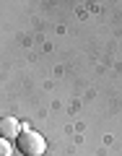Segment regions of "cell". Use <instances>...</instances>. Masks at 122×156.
I'll return each mask as SVG.
<instances>
[{
  "label": "cell",
  "mask_w": 122,
  "mask_h": 156,
  "mask_svg": "<svg viewBox=\"0 0 122 156\" xmlns=\"http://www.w3.org/2000/svg\"><path fill=\"white\" fill-rule=\"evenodd\" d=\"M18 151L23 156H42L47 151L44 135H39L37 130H21V135H18Z\"/></svg>",
  "instance_id": "cell-1"
},
{
  "label": "cell",
  "mask_w": 122,
  "mask_h": 156,
  "mask_svg": "<svg viewBox=\"0 0 122 156\" xmlns=\"http://www.w3.org/2000/svg\"><path fill=\"white\" fill-rule=\"evenodd\" d=\"M21 135V122H18L16 117H0V138H5V140H11V138H18Z\"/></svg>",
  "instance_id": "cell-2"
},
{
  "label": "cell",
  "mask_w": 122,
  "mask_h": 156,
  "mask_svg": "<svg viewBox=\"0 0 122 156\" xmlns=\"http://www.w3.org/2000/svg\"><path fill=\"white\" fill-rule=\"evenodd\" d=\"M0 156H13V146H11V140L0 138Z\"/></svg>",
  "instance_id": "cell-3"
}]
</instances>
